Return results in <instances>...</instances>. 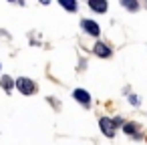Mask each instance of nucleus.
<instances>
[{"label": "nucleus", "mask_w": 147, "mask_h": 145, "mask_svg": "<svg viewBox=\"0 0 147 145\" xmlns=\"http://www.w3.org/2000/svg\"><path fill=\"white\" fill-rule=\"evenodd\" d=\"M89 6L95 12H105L107 10V0H89Z\"/></svg>", "instance_id": "20e7f679"}, {"label": "nucleus", "mask_w": 147, "mask_h": 145, "mask_svg": "<svg viewBox=\"0 0 147 145\" xmlns=\"http://www.w3.org/2000/svg\"><path fill=\"white\" fill-rule=\"evenodd\" d=\"M99 125H101V129H103V133H105L107 137H113V135H115V121L103 117V119L99 121Z\"/></svg>", "instance_id": "f03ea898"}, {"label": "nucleus", "mask_w": 147, "mask_h": 145, "mask_svg": "<svg viewBox=\"0 0 147 145\" xmlns=\"http://www.w3.org/2000/svg\"><path fill=\"white\" fill-rule=\"evenodd\" d=\"M12 2H14V0H12ZM16 2H18V0H16Z\"/></svg>", "instance_id": "f8f14e48"}, {"label": "nucleus", "mask_w": 147, "mask_h": 145, "mask_svg": "<svg viewBox=\"0 0 147 145\" xmlns=\"http://www.w3.org/2000/svg\"><path fill=\"white\" fill-rule=\"evenodd\" d=\"M73 95H75V99H77V101H81V103H85V105H87V103L91 101L89 93H87V91H83V89H77V91H75Z\"/></svg>", "instance_id": "423d86ee"}, {"label": "nucleus", "mask_w": 147, "mask_h": 145, "mask_svg": "<svg viewBox=\"0 0 147 145\" xmlns=\"http://www.w3.org/2000/svg\"><path fill=\"white\" fill-rule=\"evenodd\" d=\"M16 87H18V89H20V93H24V95L34 93V83H32L30 79H24V77H20V79L16 81Z\"/></svg>", "instance_id": "f257e3e1"}, {"label": "nucleus", "mask_w": 147, "mask_h": 145, "mask_svg": "<svg viewBox=\"0 0 147 145\" xmlns=\"http://www.w3.org/2000/svg\"><path fill=\"white\" fill-rule=\"evenodd\" d=\"M131 103H133V105H137V103H139V99H137L135 95H131Z\"/></svg>", "instance_id": "9b49d317"}, {"label": "nucleus", "mask_w": 147, "mask_h": 145, "mask_svg": "<svg viewBox=\"0 0 147 145\" xmlns=\"http://www.w3.org/2000/svg\"><path fill=\"white\" fill-rule=\"evenodd\" d=\"M95 53H97L99 57H103V59L111 57V49H107V45H103V42H97V45H95Z\"/></svg>", "instance_id": "39448f33"}, {"label": "nucleus", "mask_w": 147, "mask_h": 145, "mask_svg": "<svg viewBox=\"0 0 147 145\" xmlns=\"http://www.w3.org/2000/svg\"><path fill=\"white\" fill-rule=\"evenodd\" d=\"M2 87H4L6 91H10V87H12V79H10V77H2Z\"/></svg>", "instance_id": "1a4fd4ad"}, {"label": "nucleus", "mask_w": 147, "mask_h": 145, "mask_svg": "<svg viewBox=\"0 0 147 145\" xmlns=\"http://www.w3.org/2000/svg\"><path fill=\"white\" fill-rule=\"evenodd\" d=\"M81 24H83V28H85V30H87L89 34H93V36H97V34L101 32L99 24H97V22H93V20H83Z\"/></svg>", "instance_id": "7ed1b4c3"}, {"label": "nucleus", "mask_w": 147, "mask_h": 145, "mask_svg": "<svg viewBox=\"0 0 147 145\" xmlns=\"http://www.w3.org/2000/svg\"><path fill=\"white\" fill-rule=\"evenodd\" d=\"M121 4H123L125 8H129V10H137V8H139V4L135 2V0H121Z\"/></svg>", "instance_id": "6e6552de"}, {"label": "nucleus", "mask_w": 147, "mask_h": 145, "mask_svg": "<svg viewBox=\"0 0 147 145\" xmlns=\"http://www.w3.org/2000/svg\"><path fill=\"white\" fill-rule=\"evenodd\" d=\"M135 129H137V127H135V125H133V123H127V125H125V127H123V131H125V133H131V135H133V133H135Z\"/></svg>", "instance_id": "9d476101"}, {"label": "nucleus", "mask_w": 147, "mask_h": 145, "mask_svg": "<svg viewBox=\"0 0 147 145\" xmlns=\"http://www.w3.org/2000/svg\"><path fill=\"white\" fill-rule=\"evenodd\" d=\"M59 4L63 6V8H67V10H77V2H75V0H59Z\"/></svg>", "instance_id": "0eeeda50"}]
</instances>
